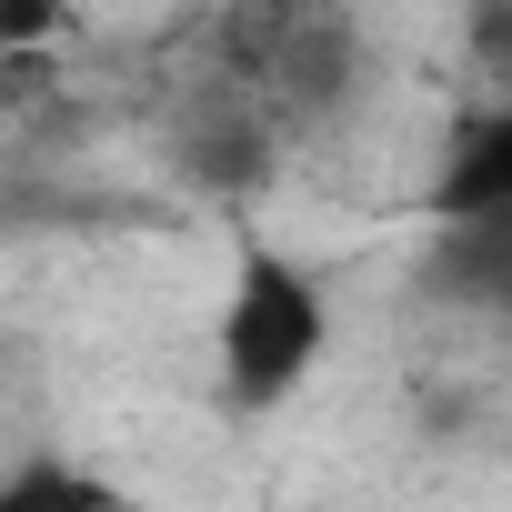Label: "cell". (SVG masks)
<instances>
[{"mask_svg": "<svg viewBox=\"0 0 512 512\" xmlns=\"http://www.w3.org/2000/svg\"><path fill=\"white\" fill-rule=\"evenodd\" d=\"M332 352V302L302 262L282 251H251L221 292V392L241 412H272L312 382V362Z\"/></svg>", "mask_w": 512, "mask_h": 512, "instance_id": "1", "label": "cell"}, {"mask_svg": "<svg viewBox=\"0 0 512 512\" xmlns=\"http://www.w3.org/2000/svg\"><path fill=\"white\" fill-rule=\"evenodd\" d=\"M71 31V0H0V61H51Z\"/></svg>", "mask_w": 512, "mask_h": 512, "instance_id": "2", "label": "cell"}]
</instances>
